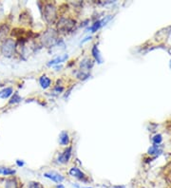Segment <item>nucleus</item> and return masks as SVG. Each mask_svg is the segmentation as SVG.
<instances>
[{
	"label": "nucleus",
	"instance_id": "12",
	"mask_svg": "<svg viewBox=\"0 0 171 188\" xmlns=\"http://www.w3.org/2000/svg\"><path fill=\"white\" fill-rule=\"evenodd\" d=\"M108 19H109V18H108ZM108 19H107V20H97V21H95V22L92 24V26L90 27V28L88 29V31H90L91 32H96L103 25H105L104 23H106L107 21H108Z\"/></svg>",
	"mask_w": 171,
	"mask_h": 188
},
{
	"label": "nucleus",
	"instance_id": "10",
	"mask_svg": "<svg viewBox=\"0 0 171 188\" xmlns=\"http://www.w3.org/2000/svg\"><path fill=\"white\" fill-rule=\"evenodd\" d=\"M68 58V55L67 54H63V55H60V56H57L56 58H54L52 60H51V61L48 63V65L49 66H53V65H57V64H61L65 62L66 60H67Z\"/></svg>",
	"mask_w": 171,
	"mask_h": 188
},
{
	"label": "nucleus",
	"instance_id": "1",
	"mask_svg": "<svg viewBox=\"0 0 171 188\" xmlns=\"http://www.w3.org/2000/svg\"><path fill=\"white\" fill-rule=\"evenodd\" d=\"M75 25H76V21L74 19L70 17H61L57 22V30L59 32L67 33L74 29Z\"/></svg>",
	"mask_w": 171,
	"mask_h": 188
},
{
	"label": "nucleus",
	"instance_id": "18",
	"mask_svg": "<svg viewBox=\"0 0 171 188\" xmlns=\"http://www.w3.org/2000/svg\"><path fill=\"white\" fill-rule=\"evenodd\" d=\"M22 101V98L20 97L17 93H15L13 94V96L12 97L11 101H10V104H16V103H19Z\"/></svg>",
	"mask_w": 171,
	"mask_h": 188
},
{
	"label": "nucleus",
	"instance_id": "20",
	"mask_svg": "<svg viewBox=\"0 0 171 188\" xmlns=\"http://www.w3.org/2000/svg\"><path fill=\"white\" fill-rule=\"evenodd\" d=\"M158 147H159V145H153V146L150 147V148L148 149V154H149V155H153V154H157L158 152H160L158 150Z\"/></svg>",
	"mask_w": 171,
	"mask_h": 188
},
{
	"label": "nucleus",
	"instance_id": "13",
	"mask_svg": "<svg viewBox=\"0 0 171 188\" xmlns=\"http://www.w3.org/2000/svg\"><path fill=\"white\" fill-rule=\"evenodd\" d=\"M59 143L62 145H67L70 144V137L67 131H62L59 135Z\"/></svg>",
	"mask_w": 171,
	"mask_h": 188
},
{
	"label": "nucleus",
	"instance_id": "23",
	"mask_svg": "<svg viewBox=\"0 0 171 188\" xmlns=\"http://www.w3.org/2000/svg\"><path fill=\"white\" fill-rule=\"evenodd\" d=\"M16 164L18 166H23L24 165V163L23 162H20V160H16Z\"/></svg>",
	"mask_w": 171,
	"mask_h": 188
},
{
	"label": "nucleus",
	"instance_id": "16",
	"mask_svg": "<svg viewBox=\"0 0 171 188\" xmlns=\"http://www.w3.org/2000/svg\"><path fill=\"white\" fill-rule=\"evenodd\" d=\"M15 174V170L8 168V167H0V175H5V176H10Z\"/></svg>",
	"mask_w": 171,
	"mask_h": 188
},
{
	"label": "nucleus",
	"instance_id": "25",
	"mask_svg": "<svg viewBox=\"0 0 171 188\" xmlns=\"http://www.w3.org/2000/svg\"><path fill=\"white\" fill-rule=\"evenodd\" d=\"M57 188H64L62 185H57Z\"/></svg>",
	"mask_w": 171,
	"mask_h": 188
},
{
	"label": "nucleus",
	"instance_id": "2",
	"mask_svg": "<svg viewBox=\"0 0 171 188\" xmlns=\"http://www.w3.org/2000/svg\"><path fill=\"white\" fill-rule=\"evenodd\" d=\"M44 18L49 25H53L57 19V9L51 3H47L44 6Z\"/></svg>",
	"mask_w": 171,
	"mask_h": 188
},
{
	"label": "nucleus",
	"instance_id": "19",
	"mask_svg": "<svg viewBox=\"0 0 171 188\" xmlns=\"http://www.w3.org/2000/svg\"><path fill=\"white\" fill-rule=\"evenodd\" d=\"M28 188H44V186L40 183L37 182H31L28 185Z\"/></svg>",
	"mask_w": 171,
	"mask_h": 188
},
{
	"label": "nucleus",
	"instance_id": "3",
	"mask_svg": "<svg viewBox=\"0 0 171 188\" xmlns=\"http://www.w3.org/2000/svg\"><path fill=\"white\" fill-rule=\"evenodd\" d=\"M41 41H42L43 46H45L46 48H52V47L58 42L57 32L52 29L47 30L45 33H43Z\"/></svg>",
	"mask_w": 171,
	"mask_h": 188
},
{
	"label": "nucleus",
	"instance_id": "9",
	"mask_svg": "<svg viewBox=\"0 0 171 188\" xmlns=\"http://www.w3.org/2000/svg\"><path fill=\"white\" fill-rule=\"evenodd\" d=\"M39 84H40L41 88H42L43 89H49L51 86V80L48 76H46V75H42L39 78Z\"/></svg>",
	"mask_w": 171,
	"mask_h": 188
},
{
	"label": "nucleus",
	"instance_id": "8",
	"mask_svg": "<svg viewBox=\"0 0 171 188\" xmlns=\"http://www.w3.org/2000/svg\"><path fill=\"white\" fill-rule=\"evenodd\" d=\"M70 175L71 177H74V178L81 180H86V175L79 168H77V167H72V168H71Z\"/></svg>",
	"mask_w": 171,
	"mask_h": 188
},
{
	"label": "nucleus",
	"instance_id": "14",
	"mask_svg": "<svg viewBox=\"0 0 171 188\" xmlns=\"http://www.w3.org/2000/svg\"><path fill=\"white\" fill-rule=\"evenodd\" d=\"M5 188H18V184L15 179L11 178L6 180L5 182Z\"/></svg>",
	"mask_w": 171,
	"mask_h": 188
},
{
	"label": "nucleus",
	"instance_id": "21",
	"mask_svg": "<svg viewBox=\"0 0 171 188\" xmlns=\"http://www.w3.org/2000/svg\"><path fill=\"white\" fill-rule=\"evenodd\" d=\"M163 141V138H162V135H160V134H158V135H156L154 138H153V143L155 144H159L162 143Z\"/></svg>",
	"mask_w": 171,
	"mask_h": 188
},
{
	"label": "nucleus",
	"instance_id": "11",
	"mask_svg": "<svg viewBox=\"0 0 171 188\" xmlns=\"http://www.w3.org/2000/svg\"><path fill=\"white\" fill-rule=\"evenodd\" d=\"M91 53H92V56L95 59V61H97L98 64H102L103 63V58H102V56L100 54V50H99L97 46H93L92 47Z\"/></svg>",
	"mask_w": 171,
	"mask_h": 188
},
{
	"label": "nucleus",
	"instance_id": "15",
	"mask_svg": "<svg viewBox=\"0 0 171 188\" xmlns=\"http://www.w3.org/2000/svg\"><path fill=\"white\" fill-rule=\"evenodd\" d=\"M12 88H6L4 89L3 90L0 91V98L1 99H7V98H9L12 94Z\"/></svg>",
	"mask_w": 171,
	"mask_h": 188
},
{
	"label": "nucleus",
	"instance_id": "7",
	"mask_svg": "<svg viewBox=\"0 0 171 188\" xmlns=\"http://www.w3.org/2000/svg\"><path fill=\"white\" fill-rule=\"evenodd\" d=\"M92 66H93V61L90 58H84L83 60L81 61L80 63V68H81V71H87V70H90L92 69Z\"/></svg>",
	"mask_w": 171,
	"mask_h": 188
},
{
	"label": "nucleus",
	"instance_id": "6",
	"mask_svg": "<svg viewBox=\"0 0 171 188\" xmlns=\"http://www.w3.org/2000/svg\"><path fill=\"white\" fill-rule=\"evenodd\" d=\"M44 177L47 178V179H50V180H53V182H55L57 183H61L64 180V177L62 175H60L59 173L54 172V171L44 173Z\"/></svg>",
	"mask_w": 171,
	"mask_h": 188
},
{
	"label": "nucleus",
	"instance_id": "24",
	"mask_svg": "<svg viewBox=\"0 0 171 188\" xmlns=\"http://www.w3.org/2000/svg\"><path fill=\"white\" fill-rule=\"evenodd\" d=\"M113 188H125L124 186H115V187H113Z\"/></svg>",
	"mask_w": 171,
	"mask_h": 188
},
{
	"label": "nucleus",
	"instance_id": "17",
	"mask_svg": "<svg viewBox=\"0 0 171 188\" xmlns=\"http://www.w3.org/2000/svg\"><path fill=\"white\" fill-rule=\"evenodd\" d=\"M9 31V27L3 25L1 28H0V38H4L6 36V34Z\"/></svg>",
	"mask_w": 171,
	"mask_h": 188
},
{
	"label": "nucleus",
	"instance_id": "4",
	"mask_svg": "<svg viewBox=\"0 0 171 188\" xmlns=\"http://www.w3.org/2000/svg\"><path fill=\"white\" fill-rule=\"evenodd\" d=\"M15 50H16V43L12 38L6 39L1 46V53L3 54V56L8 58L13 56V54L15 53Z\"/></svg>",
	"mask_w": 171,
	"mask_h": 188
},
{
	"label": "nucleus",
	"instance_id": "22",
	"mask_svg": "<svg viewBox=\"0 0 171 188\" xmlns=\"http://www.w3.org/2000/svg\"><path fill=\"white\" fill-rule=\"evenodd\" d=\"M64 90V86H59V85H57L55 88L53 89V92L55 93V94H60V93H62Z\"/></svg>",
	"mask_w": 171,
	"mask_h": 188
},
{
	"label": "nucleus",
	"instance_id": "5",
	"mask_svg": "<svg viewBox=\"0 0 171 188\" xmlns=\"http://www.w3.org/2000/svg\"><path fill=\"white\" fill-rule=\"evenodd\" d=\"M71 153H72V147L71 146H68L67 148L63 151V153H61L57 160L58 163L60 164H67L68 163V160H71Z\"/></svg>",
	"mask_w": 171,
	"mask_h": 188
}]
</instances>
